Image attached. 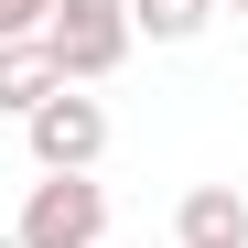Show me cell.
Listing matches in <instances>:
<instances>
[{
  "label": "cell",
  "mask_w": 248,
  "mask_h": 248,
  "mask_svg": "<svg viewBox=\"0 0 248 248\" xmlns=\"http://www.w3.org/2000/svg\"><path fill=\"white\" fill-rule=\"evenodd\" d=\"M44 54H54V87L119 76L130 65V0H54L44 11Z\"/></svg>",
  "instance_id": "6da1fadb"
},
{
  "label": "cell",
  "mask_w": 248,
  "mask_h": 248,
  "mask_svg": "<svg viewBox=\"0 0 248 248\" xmlns=\"http://www.w3.org/2000/svg\"><path fill=\"white\" fill-rule=\"evenodd\" d=\"M11 248H108V184L97 173H44L11 216Z\"/></svg>",
  "instance_id": "7a4b0ae2"
},
{
  "label": "cell",
  "mask_w": 248,
  "mask_h": 248,
  "mask_svg": "<svg viewBox=\"0 0 248 248\" xmlns=\"http://www.w3.org/2000/svg\"><path fill=\"white\" fill-rule=\"evenodd\" d=\"M22 140H32V173H97V151H108V108L87 87H54L44 108L22 119Z\"/></svg>",
  "instance_id": "3957f363"
},
{
  "label": "cell",
  "mask_w": 248,
  "mask_h": 248,
  "mask_svg": "<svg viewBox=\"0 0 248 248\" xmlns=\"http://www.w3.org/2000/svg\"><path fill=\"white\" fill-rule=\"evenodd\" d=\"M173 248H248V194L237 184H194L173 205Z\"/></svg>",
  "instance_id": "277c9868"
},
{
  "label": "cell",
  "mask_w": 248,
  "mask_h": 248,
  "mask_svg": "<svg viewBox=\"0 0 248 248\" xmlns=\"http://www.w3.org/2000/svg\"><path fill=\"white\" fill-rule=\"evenodd\" d=\"M54 97V54L44 44H0V119H32Z\"/></svg>",
  "instance_id": "5b68a950"
},
{
  "label": "cell",
  "mask_w": 248,
  "mask_h": 248,
  "mask_svg": "<svg viewBox=\"0 0 248 248\" xmlns=\"http://www.w3.org/2000/svg\"><path fill=\"white\" fill-rule=\"evenodd\" d=\"M216 22V0H130V44H194Z\"/></svg>",
  "instance_id": "8992f818"
},
{
  "label": "cell",
  "mask_w": 248,
  "mask_h": 248,
  "mask_svg": "<svg viewBox=\"0 0 248 248\" xmlns=\"http://www.w3.org/2000/svg\"><path fill=\"white\" fill-rule=\"evenodd\" d=\"M44 11L54 0H0V44H44Z\"/></svg>",
  "instance_id": "52a82bcc"
},
{
  "label": "cell",
  "mask_w": 248,
  "mask_h": 248,
  "mask_svg": "<svg viewBox=\"0 0 248 248\" xmlns=\"http://www.w3.org/2000/svg\"><path fill=\"white\" fill-rule=\"evenodd\" d=\"M216 11H237V22H248V0H216Z\"/></svg>",
  "instance_id": "ba28073f"
}]
</instances>
